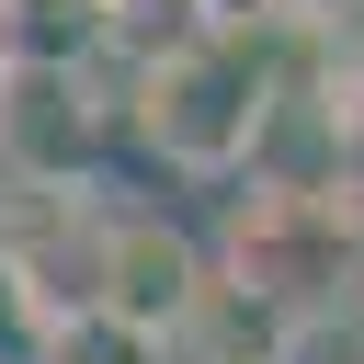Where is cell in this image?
Instances as JSON below:
<instances>
[{
  "label": "cell",
  "mask_w": 364,
  "mask_h": 364,
  "mask_svg": "<svg viewBox=\"0 0 364 364\" xmlns=\"http://www.w3.org/2000/svg\"><path fill=\"white\" fill-rule=\"evenodd\" d=\"M262 102H273V34L262 23H205L182 57L136 68V136L193 182H228L250 159Z\"/></svg>",
  "instance_id": "cell-1"
},
{
  "label": "cell",
  "mask_w": 364,
  "mask_h": 364,
  "mask_svg": "<svg viewBox=\"0 0 364 364\" xmlns=\"http://www.w3.org/2000/svg\"><path fill=\"white\" fill-rule=\"evenodd\" d=\"M239 284H262L296 318H330L364 296V182H250L228 216V262Z\"/></svg>",
  "instance_id": "cell-2"
},
{
  "label": "cell",
  "mask_w": 364,
  "mask_h": 364,
  "mask_svg": "<svg viewBox=\"0 0 364 364\" xmlns=\"http://www.w3.org/2000/svg\"><path fill=\"white\" fill-rule=\"evenodd\" d=\"M193 284H205V250H193L171 216H136V205L102 216V262H91V307H102V318H125V330H148V341L171 353Z\"/></svg>",
  "instance_id": "cell-3"
},
{
  "label": "cell",
  "mask_w": 364,
  "mask_h": 364,
  "mask_svg": "<svg viewBox=\"0 0 364 364\" xmlns=\"http://www.w3.org/2000/svg\"><path fill=\"white\" fill-rule=\"evenodd\" d=\"M91 80L80 68H11L0 80V159H11V182H80V159H91Z\"/></svg>",
  "instance_id": "cell-4"
},
{
  "label": "cell",
  "mask_w": 364,
  "mask_h": 364,
  "mask_svg": "<svg viewBox=\"0 0 364 364\" xmlns=\"http://www.w3.org/2000/svg\"><path fill=\"white\" fill-rule=\"evenodd\" d=\"M284 341H296V307H273L262 284L205 262V284H193V307L171 330V364H284Z\"/></svg>",
  "instance_id": "cell-5"
},
{
  "label": "cell",
  "mask_w": 364,
  "mask_h": 364,
  "mask_svg": "<svg viewBox=\"0 0 364 364\" xmlns=\"http://www.w3.org/2000/svg\"><path fill=\"white\" fill-rule=\"evenodd\" d=\"M34 364H171L148 330H125V318H102V307H68V318H46L34 330Z\"/></svg>",
  "instance_id": "cell-6"
},
{
  "label": "cell",
  "mask_w": 364,
  "mask_h": 364,
  "mask_svg": "<svg viewBox=\"0 0 364 364\" xmlns=\"http://www.w3.org/2000/svg\"><path fill=\"white\" fill-rule=\"evenodd\" d=\"M341 318H353V353H364V296H353V307H341Z\"/></svg>",
  "instance_id": "cell-7"
},
{
  "label": "cell",
  "mask_w": 364,
  "mask_h": 364,
  "mask_svg": "<svg viewBox=\"0 0 364 364\" xmlns=\"http://www.w3.org/2000/svg\"><path fill=\"white\" fill-rule=\"evenodd\" d=\"M0 80H11V46H0Z\"/></svg>",
  "instance_id": "cell-8"
}]
</instances>
